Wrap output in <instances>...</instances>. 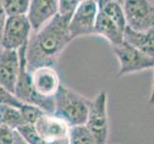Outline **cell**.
I'll list each match as a JSON object with an SVG mask.
<instances>
[{
  "label": "cell",
  "instance_id": "cell-5",
  "mask_svg": "<svg viewBox=\"0 0 154 144\" xmlns=\"http://www.w3.org/2000/svg\"><path fill=\"white\" fill-rule=\"evenodd\" d=\"M98 13L96 0H82L69 20V33L72 40L84 36L95 35V21Z\"/></svg>",
  "mask_w": 154,
  "mask_h": 144
},
{
  "label": "cell",
  "instance_id": "cell-3",
  "mask_svg": "<svg viewBox=\"0 0 154 144\" xmlns=\"http://www.w3.org/2000/svg\"><path fill=\"white\" fill-rule=\"evenodd\" d=\"M107 104L108 95L105 90L100 91L93 100H91L85 125L94 136L96 144H107L109 134Z\"/></svg>",
  "mask_w": 154,
  "mask_h": 144
},
{
  "label": "cell",
  "instance_id": "cell-14",
  "mask_svg": "<svg viewBox=\"0 0 154 144\" xmlns=\"http://www.w3.org/2000/svg\"><path fill=\"white\" fill-rule=\"evenodd\" d=\"M96 3L100 12L104 13L122 30H125L126 21H125V16L122 4L116 0H96Z\"/></svg>",
  "mask_w": 154,
  "mask_h": 144
},
{
  "label": "cell",
  "instance_id": "cell-8",
  "mask_svg": "<svg viewBox=\"0 0 154 144\" xmlns=\"http://www.w3.org/2000/svg\"><path fill=\"white\" fill-rule=\"evenodd\" d=\"M32 85L36 92L43 97H53L61 83L57 71L53 66H41L30 72Z\"/></svg>",
  "mask_w": 154,
  "mask_h": 144
},
{
  "label": "cell",
  "instance_id": "cell-17",
  "mask_svg": "<svg viewBox=\"0 0 154 144\" xmlns=\"http://www.w3.org/2000/svg\"><path fill=\"white\" fill-rule=\"evenodd\" d=\"M31 0H0L8 16L27 14Z\"/></svg>",
  "mask_w": 154,
  "mask_h": 144
},
{
  "label": "cell",
  "instance_id": "cell-22",
  "mask_svg": "<svg viewBox=\"0 0 154 144\" xmlns=\"http://www.w3.org/2000/svg\"><path fill=\"white\" fill-rule=\"evenodd\" d=\"M14 130L5 124H0V144H14Z\"/></svg>",
  "mask_w": 154,
  "mask_h": 144
},
{
  "label": "cell",
  "instance_id": "cell-25",
  "mask_svg": "<svg viewBox=\"0 0 154 144\" xmlns=\"http://www.w3.org/2000/svg\"><path fill=\"white\" fill-rule=\"evenodd\" d=\"M153 69V79H152V86H151V91L148 97V104L149 105H154V66L152 67Z\"/></svg>",
  "mask_w": 154,
  "mask_h": 144
},
{
  "label": "cell",
  "instance_id": "cell-1",
  "mask_svg": "<svg viewBox=\"0 0 154 144\" xmlns=\"http://www.w3.org/2000/svg\"><path fill=\"white\" fill-rule=\"evenodd\" d=\"M71 16L57 14L38 31H33L26 46V62L29 72L41 66H53L72 38L69 33Z\"/></svg>",
  "mask_w": 154,
  "mask_h": 144
},
{
  "label": "cell",
  "instance_id": "cell-23",
  "mask_svg": "<svg viewBox=\"0 0 154 144\" xmlns=\"http://www.w3.org/2000/svg\"><path fill=\"white\" fill-rule=\"evenodd\" d=\"M7 18H8V14L6 11L4 10V8L2 7L1 3H0V41H1V38H2L3 31H4L5 25H6Z\"/></svg>",
  "mask_w": 154,
  "mask_h": 144
},
{
  "label": "cell",
  "instance_id": "cell-15",
  "mask_svg": "<svg viewBox=\"0 0 154 144\" xmlns=\"http://www.w3.org/2000/svg\"><path fill=\"white\" fill-rule=\"evenodd\" d=\"M0 124H5L13 130H17L18 127L27 123L24 120L19 109L0 104Z\"/></svg>",
  "mask_w": 154,
  "mask_h": 144
},
{
  "label": "cell",
  "instance_id": "cell-13",
  "mask_svg": "<svg viewBox=\"0 0 154 144\" xmlns=\"http://www.w3.org/2000/svg\"><path fill=\"white\" fill-rule=\"evenodd\" d=\"M123 40L154 59V27L146 31H135L126 26Z\"/></svg>",
  "mask_w": 154,
  "mask_h": 144
},
{
  "label": "cell",
  "instance_id": "cell-6",
  "mask_svg": "<svg viewBox=\"0 0 154 144\" xmlns=\"http://www.w3.org/2000/svg\"><path fill=\"white\" fill-rule=\"evenodd\" d=\"M32 32L27 14L10 16L7 18L0 46L8 50H18L28 42Z\"/></svg>",
  "mask_w": 154,
  "mask_h": 144
},
{
  "label": "cell",
  "instance_id": "cell-16",
  "mask_svg": "<svg viewBox=\"0 0 154 144\" xmlns=\"http://www.w3.org/2000/svg\"><path fill=\"white\" fill-rule=\"evenodd\" d=\"M69 144H96L95 139L86 125H77L69 127Z\"/></svg>",
  "mask_w": 154,
  "mask_h": 144
},
{
  "label": "cell",
  "instance_id": "cell-2",
  "mask_svg": "<svg viewBox=\"0 0 154 144\" xmlns=\"http://www.w3.org/2000/svg\"><path fill=\"white\" fill-rule=\"evenodd\" d=\"M91 100L75 90L61 85L54 95L55 110L53 114L64 120L69 127L85 125Z\"/></svg>",
  "mask_w": 154,
  "mask_h": 144
},
{
  "label": "cell",
  "instance_id": "cell-9",
  "mask_svg": "<svg viewBox=\"0 0 154 144\" xmlns=\"http://www.w3.org/2000/svg\"><path fill=\"white\" fill-rule=\"evenodd\" d=\"M19 72V55L17 50L0 48V85L14 93Z\"/></svg>",
  "mask_w": 154,
  "mask_h": 144
},
{
  "label": "cell",
  "instance_id": "cell-18",
  "mask_svg": "<svg viewBox=\"0 0 154 144\" xmlns=\"http://www.w3.org/2000/svg\"><path fill=\"white\" fill-rule=\"evenodd\" d=\"M17 131L29 144H47L45 139L38 134L34 125L32 124H24L18 127Z\"/></svg>",
  "mask_w": 154,
  "mask_h": 144
},
{
  "label": "cell",
  "instance_id": "cell-19",
  "mask_svg": "<svg viewBox=\"0 0 154 144\" xmlns=\"http://www.w3.org/2000/svg\"><path fill=\"white\" fill-rule=\"evenodd\" d=\"M19 110H20L25 122L27 124H32V125L35 124L37 120L40 118L42 114L45 113V112H43L41 108L37 107V106L25 104V103L22 105V107L19 109Z\"/></svg>",
  "mask_w": 154,
  "mask_h": 144
},
{
  "label": "cell",
  "instance_id": "cell-12",
  "mask_svg": "<svg viewBox=\"0 0 154 144\" xmlns=\"http://www.w3.org/2000/svg\"><path fill=\"white\" fill-rule=\"evenodd\" d=\"M94 30L95 35L103 37L112 46L118 45L123 41L124 30L99 10L96 16Z\"/></svg>",
  "mask_w": 154,
  "mask_h": 144
},
{
  "label": "cell",
  "instance_id": "cell-20",
  "mask_svg": "<svg viewBox=\"0 0 154 144\" xmlns=\"http://www.w3.org/2000/svg\"><path fill=\"white\" fill-rule=\"evenodd\" d=\"M0 104L3 105H8V106H12L17 109H20L22 107V105L24 104L19 100L14 93L9 91L5 88L0 85Z\"/></svg>",
  "mask_w": 154,
  "mask_h": 144
},
{
  "label": "cell",
  "instance_id": "cell-27",
  "mask_svg": "<svg viewBox=\"0 0 154 144\" xmlns=\"http://www.w3.org/2000/svg\"><path fill=\"white\" fill-rule=\"evenodd\" d=\"M149 1H150V2H151V3H152L153 5H154V0H149Z\"/></svg>",
  "mask_w": 154,
  "mask_h": 144
},
{
  "label": "cell",
  "instance_id": "cell-21",
  "mask_svg": "<svg viewBox=\"0 0 154 144\" xmlns=\"http://www.w3.org/2000/svg\"><path fill=\"white\" fill-rule=\"evenodd\" d=\"M82 0H59V13L62 16H72Z\"/></svg>",
  "mask_w": 154,
  "mask_h": 144
},
{
  "label": "cell",
  "instance_id": "cell-10",
  "mask_svg": "<svg viewBox=\"0 0 154 144\" xmlns=\"http://www.w3.org/2000/svg\"><path fill=\"white\" fill-rule=\"evenodd\" d=\"M38 134L47 142L69 136V126L53 113H45L34 124Z\"/></svg>",
  "mask_w": 154,
  "mask_h": 144
},
{
  "label": "cell",
  "instance_id": "cell-24",
  "mask_svg": "<svg viewBox=\"0 0 154 144\" xmlns=\"http://www.w3.org/2000/svg\"><path fill=\"white\" fill-rule=\"evenodd\" d=\"M14 144H29V143H27L25 140H24V138L20 136V134H19V133L17 131V130H14Z\"/></svg>",
  "mask_w": 154,
  "mask_h": 144
},
{
  "label": "cell",
  "instance_id": "cell-26",
  "mask_svg": "<svg viewBox=\"0 0 154 144\" xmlns=\"http://www.w3.org/2000/svg\"><path fill=\"white\" fill-rule=\"evenodd\" d=\"M47 144H69V136L63 137L60 139H56V140H53L50 142H47Z\"/></svg>",
  "mask_w": 154,
  "mask_h": 144
},
{
  "label": "cell",
  "instance_id": "cell-7",
  "mask_svg": "<svg viewBox=\"0 0 154 144\" xmlns=\"http://www.w3.org/2000/svg\"><path fill=\"white\" fill-rule=\"evenodd\" d=\"M122 7L127 27L135 31L154 27V5L149 0H124Z\"/></svg>",
  "mask_w": 154,
  "mask_h": 144
},
{
  "label": "cell",
  "instance_id": "cell-11",
  "mask_svg": "<svg viewBox=\"0 0 154 144\" xmlns=\"http://www.w3.org/2000/svg\"><path fill=\"white\" fill-rule=\"evenodd\" d=\"M59 13V0H31L27 16L33 31H38Z\"/></svg>",
  "mask_w": 154,
  "mask_h": 144
},
{
  "label": "cell",
  "instance_id": "cell-4",
  "mask_svg": "<svg viewBox=\"0 0 154 144\" xmlns=\"http://www.w3.org/2000/svg\"><path fill=\"white\" fill-rule=\"evenodd\" d=\"M114 54L119 64L118 75L124 76L137 73L154 66V59L138 50L126 41L112 46Z\"/></svg>",
  "mask_w": 154,
  "mask_h": 144
},
{
  "label": "cell",
  "instance_id": "cell-28",
  "mask_svg": "<svg viewBox=\"0 0 154 144\" xmlns=\"http://www.w3.org/2000/svg\"><path fill=\"white\" fill-rule=\"evenodd\" d=\"M0 48H1V46H0Z\"/></svg>",
  "mask_w": 154,
  "mask_h": 144
}]
</instances>
